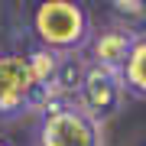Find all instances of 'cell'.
I'll use <instances>...</instances> for the list:
<instances>
[{"label": "cell", "mask_w": 146, "mask_h": 146, "mask_svg": "<svg viewBox=\"0 0 146 146\" xmlns=\"http://www.w3.org/2000/svg\"><path fill=\"white\" fill-rule=\"evenodd\" d=\"M36 42L52 52H84L94 36L91 16L81 0H39L33 10Z\"/></svg>", "instance_id": "6da1fadb"}, {"label": "cell", "mask_w": 146, "mask_h": 146, "mask_svg": "<svg viewBox=\"0 0 146 146\" xmlns=\"http://www.w3.org/2000/svg\"><path fill=\"white\" fill-rule=\"evenodd\" d=\"M42 107H46V91L33 75L29 58L16 52H0V117L16 120Z\"/></svg>", "instance_id": "7a4b0ae2"}, {"label": "cell", "mask_w": 146, "mask_h": 146, "mask_svg": "<svg viewBox=\"0 0 146 146\" xmlns=\"http://www.w3.org/2000/svg\"><path fill=\"white\" fill-rule=\"evenodd\" d=\"M39 146H104V123L75 104H49L42 107Z\"/></svg>", "instance_id": "3957f363"}, {"label": "cell", "mask_w": 146, "mask_h": 146, "mask_svg": "<svg viewBox=\"0 0 146 146\" xmlns=\"http://www.w3.org/2000/svg\"><path fill=\"white\" fill-rule=\"evenodd\" d=\"M123 78L120 72H110V68H101V65H88V75H84V84L78 91V104L84 114H91L98 123H107L110 117L120 114L123 107Z\"/></svg>", "instance_id": "277c9868"}, {"label": "cell", "mask_w": 146, "mask_h": 146, "mask_svg": "<svg viewBox=\"0 0 146 146\" xmlns=\"http://www.w3.org/2000/svg\"><path fill=\"white\" fill-rule=\"evenodd\" d=\"M133 39H136V33L123 29V26H107V29L94 33L88 42V52H91L88 62L110 68V72H123L127 58H130V49H133Z\"/></svg>", "instance_id": "5b68a950"}, {"label": "cell", "mask_w": 146, "mask_h": 146, "mask_svg": "<svg viewBox=\"0 0 146 146\" xmlns=\"http://www.w3.org/2000/svg\"><path fill=\"white\" fill-rule=\"evenodd\" d=\"M120 78H123L127 94H133V98L146 101V33H136L133 49H130V58H127V65H123V72H120Z\"/></svg>", "instance_id": "8992f818"}, {"label": "cell", "mask_w": 146, "mask_h": 146, "mask_svg": "<svg viewBox=\"0 0 146 146\" xmlns=\"http://www.w3.org/2000/svg\"><path fill=\"white\" fill-rule=\"evenodd\" d=\"M110 10L117 16V26L130 29V33H143L146 26V0H107Z\"/></svg>", "instance_id": "52a82bcc"}, {"label": "cell", "mask_w": 146, "mask_h": 146, "mask_svg": "<svg viewBox=\"0 0 146 146\" xmlns=\"http://www.w3.org/2000/svg\"><path fill=\"white\" fill-rule=\"evenodd\" d=\"M0 146H10V143H7V140H0Z\"/></svg>", "instance_id": "ba28073f"}]
</instances>
